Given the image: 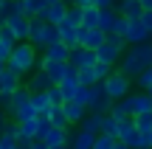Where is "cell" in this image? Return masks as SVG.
Here are the masks:
<instances>
[{
	"instance_id": "cell-1",
	"label": "cell",
	"mask_w": 152,
	"mask_h": 149,
	"mask_svg": "<svg viewBox=\"0 0 152 149\" xmlns=\"http://www.w3.org/2000/svg\"><path fill=\"white\" fill-rule=\"evenodd\" d=\"M152 68V42H141V45H130L124 51L118 62V71L124 73L127 79H138L144 71Z\"/></svg>"
},
{
	"instance_id": "cell-2",
	"label": "cell",
	"mask_w": 152,
	"mask_h": 149,
	"mask_svg": "<svg viewBox=\"0 0 152 149\" xmlns=\"http://www.w3.org/2000/svg\"><path fill=\"white\" fill-rule=\"evenodd\" d=\"M6 68L14 73H20V76H26V73H34L39 68V56H37V48H34L31 42H17L14 51H11L9 62H6Z\"/></svg>"
},
{
	"instance_id": "cell-3",
	"label": "cell",
	"mask_w": 152,
	"mask_h": 149,
	"mask_svg": "<svg viewBox=\"0 0 152 149\" xmlns=\"http://www.w3.org/2000/svg\"><path fill=\"white\" fill-rule=\"evenodd\" d=\"M28 42H31L34 48H42L45 51L48 45L59 42V28L48 25L42 17H34V20H28Z\"/></svg>"
},
{
	"instance_id": "cell-4",
	"label": "cell",
	"mask_w": 152,
	"mask_h": 149,
	"mask_svg": "<svg viewBox=\"0 0 152 149\" xmlns=\"http://www.w3.org/2000/svg\"><path fill=\"white\" fill-rule=\"evenodd\" d=\"M59 42L65 45V48H79V28H82V14H79V9L76 6H71L68 9V14H65V20L59 23Z\"/></svg>"
},
{
	"instance_id": "cell-5",
	"label": "cell",
	"mask_w": 152,
	"mask_h": 149,
	"mask_svg": "<svg viewBox=\"0 0 152 149\" xmlns=\"http://www.w3.org/2000/svg\"><path fill=\"white\" fill-rule=\"evenodd\" d=\"M102 87H104V93H107L113 101H121V99H127V96H130V90H132V79H127L121 71H110L107 79L102 82Z\"/></svg>"
},
{
	"instance_id": "cell-6",
	"label": "cell",
	"mask_w": 152,
	"mask_h": 149,
	"mask_svg": "<svg viewBox=\"0 0 152 149\" xmlns=\"http://www.w3.org/2000/svg\"><path fill=\"white\" fill-rule=\"evenodd\" d=\"M124 51H127L124 39L107 37V39H104V45L96 51V59L102 62V65H107V68H115V65L121 62V56H124Z\"/></svg>"
},
{
	"instance_id": "cell-7",
	"label": "cell",
	"mask_w": 152,
	"mask_h": 149,
	"mask_svg": "<svg viewBox=\"0 0 152 149\" xmlns=\"http://www.w3.org/2000/svg\"><path fill=\"white\" fill-rule=\"evenodd\" d=\"M121 104H124V110H127V116H130V118L152 113V99H149L147 93H130L127 99H121Z\"/></svg>"
},
{
	"instance_id": "cell-8",
	"label": "cell",
	"mask_w": 152,
	"mask_h": 149,
	"mask_svg": "<svg viewBox=\"0 0 152 149\" xmlns=\"http://www.w3.org/2000/svg\"><path fill=\"white\" fill-rule=\"evenodd\" d=\"M37 71H42L45 76L51 79V84H62L65 82L68 76H73V71H71V65H68V62H45V59H39V68Z\"/></svg>"
},
{
	"instance_id": "cell-9",
	"label": "cell",
	"mask_w": 152,
	"mask_h": 149,
	"mask_svg": "<svg viewBox=\"0 0 152 149\" xmlns=\"http://www.w3.org/2000/svg\"><path fill=\"white\" fill-rule=\"evenodd\" d=\"M110 107H113V99L104 93L102 84H93V87H90V104H87V113H96V116H110Z\"/></svg>"
},
{
	"instance_id": "cell-10",
	"label": "cell",
	"mask_w": 152,
	"mask_h": 149,
	"mask_svg": "<svg viewBox=\"0 0 152 149\" xmlns=\"http://www.w3.org/2000/svg\"><path fill=\"white\" fill-rule=\"evenodd\" d=\"M96 62H99V59H96V51H87V48H73L71 56H68V65H71L73 73L87 71V68H93Z\"/></svg>"
},
{
	"instance_id": "cell-11",
	"label": "cell",
	"mask_w": 152,
	"mask_h": 149,
	"mask_svg": "<svg viewBox=\"0 0 152 149\" xmlns=\"http://www.w3.org/2000/svg\"><path fill=\"white\" fill-rule=\"evenodd\" d=\"M110 71H113V68H107V65H102V62H96L93 68H87V71L76 73V79H79L82 87H93V84H102L104 79H107Z\"/></svg>"
},
{
	"instance_id": "cell-12",
	"label": "cell",
	"mask_w": 152,
	"mask_h": 149,
	"mask_svg": "<svg viewBox=\"0 0 152 149\" xmlns=\"http://www.w3.org/2000/svg\"><path fill=\"white\" fill-rule=\"evenodd\" d=\"M107 39V34L99 31V28H79V48H87V51H99Z\"/></svg>"
},
{
	"instance_id": "cell-13",
	"label": "cell",
	"mask_w": 152,
	"mask_h": 149,
	"mask_svg": "<svg viewBox=\"0 0 152 149\" xmlns=\"http://www.w3.org/2000/svg\"><path fill=\"white\" fill-rule=\"evenodd\" d=\"M141 42H149V31L141 23V17H135V20H130V25H127L124 45H141Z\"/></svg>"
},
{
	"instance_id": "cell-14",
	"label": "cell",
	"mask_w": 152,
	"mask_h": 149,
	"mask_svg": "<svg viewBox=\"0 0 152 149\" xmlns=\"http://www.w3.org/2000/svg\"><path fill=\"white\" fill-rule=\"evenodd\" d=\"M138 138H141V132L135 129V124H132V118H127V121H118V132H115V141L130 149L138 146Z\"/></svg>"
},
{
	"instance_id": "cell-15",
	"label": "cell",
	"mask_w": 152,
	"mask_h": 149,
	"mask_svg": "<svg viewBox=\"0 0 152 149\" xmlns=\"http://www.w3.org/2000/svg\"><path fill=\"white\" fill-rule=\"evenodd\" d=\"M6 28H9L11 34H14V39L17 42H28V20L23 14H14V17H9V20L3 23Z\"/></svg>"
},
{
	"instance_id": "cell-16",
	"label": "cell",
	"mask_w": 152,
	"mask_h": 149,
	"mask_svg": "<svg viewBox=\"0 0 152 149\" xmlns=\"http://www.w3.org/2000/svg\"><path fill=\"white\" fill-rule=\"evenodd\" d=\"M20 6V14L26 20H34V17H42L45 9H48V0H17Z\"/></svg>"
},
{
	"instance_id": "cell-17",
	"label": "cell",
	"mask_w": 152,
	"mask_h": 149,
	"mask_svg": "<svg viewBox=\"0 0 152 149\" xmlns=\"http://www.w3.org/2000/svg\"><path fill=\"white\" fill-rule=\"evenodd\" d=\"M23 87L34 96V93H45V90L54 87V84H51V79L45 76L42 71H34V73H28V79H26V84H23Z\"/></svg>"
},
{
	"instance_id": "cell-18",
	"label": "cell",
	"mask_w": 152,
	"mask_h": 149,
	"mask_svg": "<svg viewBox=\"0 0 152 149\" xmlns=\"http://www.w3.org/2000/svg\"><path fill=\"white\" fill-rule=\"evenodd\" d=\"M68 9H71V6H65V3H62V0H54V3H48V9H45L42 20L48 23V25H59V23L65 20Z\"/></svg>"
},
{
	"instance_id": "cell-19",
	"label": "cell",
	"mask_w": 152,
	"mask_h": 149,
	"mask_svg": "<svg viewBox=\"0 0 152 149\" xmlns=\"http://www.w3.org/2000/svg\"><path fill=\"white\" fill-rule=\"evenodd\" d=\"M115 14L124 17V20H135V17H141V6H138V0H115Z\"/></svg>"
},
{
	"instance_id": "cell-20",
	"label": "cell",
	"mask_w": 152,
	"mask_h": 149,
	"mask_svg": "<svg viewBox=\"0 0 152 149\" xmlns=\"http://www.w3.org/2000/svg\"><path fill=\"white\" fill-rule=\"evenodd\" d=\"M93 141H96V135L79 127L76 132H71V141H68V149H93Z\"/></svg>"
},
{
	"instance_id": "cell-21",
	"label": "cell",
	"mask_w": 152,
	"mask_h": 149,
	"mask_svg": "<svg viewBox=\"0 0 152 149\" xmlns=\"http://www.w3.org/2000/svg\"><path fill=\"white\" fill-rule=\"evenodd\" d=\"M62 116H65L68 127H71V124H82V121H85L87 110L82 104H76V101H65V104H62Z\"/></svg>"
},
{
	"instance_id": "cell-22",
	"label": "cell",
	"mask_w": 152,
	"mask_h": 149,
	"mask_svg": "<svg viewBox=\"0 0 152 149\" xmlns=\"http://www.w3.org/2000/svg\"><path fill=\"white\" fill-rule=\"evenodd\" d=\"M39 141H42L45 146H68V141H71V132H68V129H56V127H51Z\"/></svg>"
},
{
	"instance_id": "cell-23",
	"label": "cell",
	"mask_w": 152,
	"mask_h": 149,
	"mask_svg": "<svg viewBox=\"0 0 152 149\" xmlns=\"http://www.w3.org/2000/svg\"><path fill=\"white\" fill-rule=\"evenodd\" d=\"M20 87H23V76L6 68L3 76H0V93H14V90H20Z\"/></svg>"
},
{
	"instance_id": "cell-24",
	"label": "cell",
	"mask_w": 152,
	"mask_h": 149,
	"mask_svg": "<svg viewBox=\"0 0 152 149\" xmlns=\"http://www.w3.org/2000/svg\"><path fill=\"white\" fill-rule=\"evenodd\" d=\"M68 56H71V48H65L62 42H56V45H48V48H45L42 59L45 62H68Z\"/></svg>"
},
{
	"instance_id": "cell-25",
	"label": "cell",
	"mask_w": 152,
	"mask_h": 149,
	"mask_svg": "<svg viewBox=\"0 0 152 149\" xmlns=\"http://www.w3.org/2000/svg\"><path fill=\"white\" fill-rule=\"evenodd\" d=\"M56 87H59V93H62V104H65V101H73V96L79 93L82 84H79V79H76V73H73V76H68L62 84H56Z\"/></svg>"
},
{
	"instance_id": "cell-26",
	"label": "cell",
	"mask_w": 152,
	"mask_h": 149,
	"mask_svg": "<svg viewBox=\"0 0 152 149\" xmlns=\"http://www.w3.org/2000/svg\"><path fill=\"white\" fill-rule=\"evenodd\" d=\"M31 107H34V113H37V116H45L48 118V113H51V99H48V93H34L31 96Z\"/></svg>"
},
{
	"instance_id": "cell-27",
	"label": "cell",
	"mask_w": 152,
	"mask_h": 149,
	"mask_svg": "<svg viewBox=\"0 0 152 149\" xmlns=\"http://www.w3.org/2000/svg\"><path fill=\"white\" fill-rule=\"evenodd\" d=\"M79 127H82V129H87V132H93V135H102V127H104V116L87 113V116H85V121H82Z\"/></svg>"
},
{
	"instance_id": "cell-28",
	"label": "cell",
	"mask_w": 152,
	"mask_h": 149,
	"mask_svg": "<svg viewBox=\"0 0 152 149\" xmlns=\"http://www.w3.org/2000/svg\"><path fill=\"white\" fill-rule=\"evenodd\" d=\"M115 9H99V31H104V34H110L113 31V23H115Z\"/></svg>"
},
{
	"instance_id": "cell-29",
	"label": "cell",
	"mask_w": 152,
	"mask_h": 149,
	"mask_svg": "<svg viewBox=\"0 0 152 149\" xmlns=\"http://www.w3.org/2000/svg\"><path fill=\"white\" fill-rule=\"evenodd\" d=\"M79 9V6H76ZM79 14H82V25L85 28H96L99 25V9L96 6H85V9H79Z\"/></svg>"
},
{
	"instance_id": "cell-30",
	"label": "cell",
	"mask_w": 152,
	"mask_h": 149,
	"mask_svg": "<svg viewBox=\"0 0 152 149\" xmlns=\"http://www.w3.org/2000/svg\"><path fill=\"white\" fill-rule=\"evenodd\" d=\"M0 141H14V144H20V127H17V124H3V127H0Z\"/></svg>"
},
{
	"instance_id": "cell-31",
	"label": "cell",
	"mask_w": 152,
	"mask_h": 149,
	"mask_svg": "<svg viewBox=\"0 0 152 149\" xmlns=\"http://www.w3.org/2000/svg\"><path fill=\"white\" fill-rule=\"evenodd\" d=\"M48 124H51V127H56V129H68V121H65V116H62V107H51Z\"/></svg>"
},
{
	"instance_id": "cell-32",
	"label": "cell",
	"mask_w": 152,
	"mask_h": 149,
	"mask_svg": "<svg viewBox=\"0 0 152 149\" xmlns=\"http://www.w3.org/2000/svg\"><path fill=\"white\" fill-rule=\"evenodd\" d=\"M132 124H135V129L141 135H149L152 132V113H147V116H135V118H132Z\"/></svg>"
},
{
	"instance_id": "cell-33",
	"label": "cell",
	"mask_w": 152,
	"mask_h": 149,
	"mask_svg": "<svg viewBox=\"0 0 152 149\" xmlns=\"http://www.w3.org/2000/svg\"><path fill=\"white\" fill-rule=\"evenodd\" d=\"M14 14H20V6H17L14 0H3V6H0V23H6Z\"/></svg>"
},
{
	"instance_id": "cell-34",
	"label": "cell",
	"mask_w": 152,
	"mask_h": 149,
	"mask_svg": "<svg viewBox=\"0 0 152 149\" xmlns=\"http://www.w3.org/2000/svg\"><path fill=\"white\" fill-rule=\"evenodd\" d=\"M115 132H118V121L110 116H104V127H102V135H107V138H115Z\"/></svg>"
},
{
	"instance_id": "cell-35",
	"label": "cell",
	"mask_w": 152,
	"mask_h": 149,
	"mask_svg": "<svg viewBox=\"0 0 152 149\" xmlns=\"http://www.w3.org/2000/svg\"><path fill=\"white\" fill-rule=\"evenodd\" d=\"M118 141L115 138H107V135H96V141H93V149H113Z\"/></svg>"
},
{
	"instance_id": "cell-36",
	"label": "cell",
	"mask_w": 152,
	"mask_h": 149,
	"mask_svg": "<svg viewBox=\"0 0 152 149\" xmlns=\"http://www.w3.org/2000/svg\"><path fill=\"white\" fill-rule=\"evenodd\" d=\"M135 84H138V87H141V93H147V90L152 87V68H149V71H144L141 76L135 79Z\"/></svg>"
},
{
	"instance_id": "cell-37",
	"label": "cell",
	"mask_w": 152,
	"mask_h": 149,
	"mask_svg": "<svg viewBox=\"0 0 152 149\" xmlns=\"http://www.w3.org/2000/svg\"><path fill=\"white\" fill-rule=\"evenodd\" d=\"M73 101H76V104H82V107L87 110V104H90V87H79V93L73 96Z\"/></svg>"
},
{
	"instance_id": "cell-38",
	"label": "cell",
	"mask_w": 152,
	"mask_h": 149,
	"mask_svg": "<svg viewBox=\"0 0 152 149\" xmlns=\"http://www.w3.org/2000/svg\"><path fill=\"white\" fill-rule=\"evenodd\" d=\"M45 93H48V99H51V104H54V107H62V93H59V87H48Z\"/></svg>"
},
{
	"instance_id": "cell-39",
	"label": "cell",
	"mask_w": 152,
	"mask_h": 149,
	"mask_svg": "<svg viewBox=\"0 0 152 149\" xmlns=\"http://www.w3.org/2000/svg\"><path fill=\"white\" fill-rule=\"evenodd\" d=\"M141 23L147 25V31H149V39H152V11H141Z\"/></svg>"
},
{
	"instance_id": "cell-40",
	"label": "cell",
	"mask_w": 152,
	"mask_h": 149,
	"mask_svg": "<svg viewBox=\"0 0 152 149\" xmlns=\"http://www.w3.org/2000/svg\"><path fill=\"white\" fill-rule=\"evenodd\" d=\"M93 6H96V9H113L115 0H93Z\"/></svg>"
},
{
	"instance_id": "cell-41",
	"label": "cell",
	"mask_w": 152,
	"mask_h": 149,
	"mask_svg": "<svg viewBox=\"0 0 152 149\" xmlns=\"http://www.w3.org/2000/svg\"><path fill=\"white\" fill-rule=\"evenodd\" d=\"M138 6H141L144 11H152V0H138Z\"/></svg>"
},
{
	"instance_id": "cell-42",
	"label": "cell",
	"mask_w": 152,
	"mask_h": 149,
	"mask_svg": "<svg viewBox=\"0 0 152 149\" xmlns=\"http://www.w3.org/2000/svg\"><path fill=\"white\" fill-rule=\"evenodd\" d=\"M28 149H48V146H45L42 141H31V144H28Z\"/></svg>"
},
{
	"instance_id": "cell-43",
	"label": "cell",
	"mask_w": 152,
	"mask_h": 149,
	"mask_svg": "<svg viewBox=\"0 0 152 149\" xmlns=\"http://www.w3.org/2000/svg\"><path fill=\"white\" fill-rule=\"evenodd\" d=\"M113 149H130V146H124V144H115V146H113Z\"/></svg>"
},
{
	"instance_id": "cell-44",
	"label": "cell",
	"mask_w": 152,
	"mask_h": 149,
	"mask_svg": "<svg viewBox=\"0 0 152 149\" xmlns=\"http://www.w3.org/2000/svg\"><path fill=\"white\" fill-rule=\"evenodd\" d=\"M48 149H68V146H48Z\"/></svg>"
},
{
	"instance_id": "cell-45",
	"label": "cell",
	"mask_w": 152,
	"mask_h": 149,
	"mask_svg": "<svg viewBox=\"0 0 152 149\" xmlns=\"http://www.w3.org/2000/svg\"><path fill=\"white\" fill-rule=\"evenodd\" d=\"M3 71H6V65H0V76H3Z\"/></svg>"
},
{
	"instance_id": "cell-46",
	"label": "cell",
	"mask_w": 152,
	"mask_h": 149,
	"mask_svg": "<svg viewBox=\"0 0 152 149\" xmlns=\"http://www.w3.org/2000/svg\"><path fill=\"white\" fill-rule=\"evenodd\" d=\"M147 96H149V99H152V87H149V90H147Z\"/></svg>"
},
{
	"instance_id": "cell-47",
	"label": "cell",
	"mask_w": 152,
	"mask_h": 149,
	"mask_svg": "<svg viewBox=\"0 0 152 149\" xmlns=\"http://www.w3.org/2000/svg\"><path fill=\"white\" fill-rule=\"evenodd\" d=\"M149 144H152V132H149Z\"/></svg>"
},
{
	"instance_id": "cell-48",
	"label": "cell",
	"mask_w": 152,
	"mask_h": 149,
	"mask_svg": "<svg viewBox=\"0 0 152 149\" xmlns=\"http://www.w3.org/2000/svg\"><path fill=\"white\" fill-rule=\"evenodd\" d=\"M0 6H3V0H0Z\"/></svg>"
},
{
	"instance_id": "cell-49",
	"label": "cell",
	"mask_w": 152,
	"mask_h": 149,
	"mask_svg": "<svg viewBox=\"0 0 152 149\" xmlns=\"http://www.w3.org/2000/svg\"><path fill=\"white\" fill-rule=\"evenodd\" d=\"M0 25H3V23H0Z\"/></svg>"
},
{
	"instance_id": "cell-50",
	"label": "cell",
	"mask_w": 152,
	"mask_h": 149,
	"mask_svg": "<svg viewBox=\"0 0 152 149\" xmlns=\"http://www.w3.org/2000/svg\"><path fill=\"white\" fill-rule=\"evenodd\" d=\"M149 42H152V39H149Z\"/></svg>"
},
{
	"instance_id": "cell-51",
	"label": "cell",
	"mask_w": 152,
	"mask_h": 149,
	"mask_svg": "<svg viewBox=\"0 0 152 149\" xmlns=\"http://www.w3.org/2000/svg\"><path fill=\"white\" fill-rule=\"evenodd\" d=\"M14 3H17V0H14Z\"/></svg>"
},
{
	"instance_id": "cell-52",
	"label": "cell",
	"mask_w": 152,
	"mask_h": 149,
	"mask_svg": "<svg viewBox=\"0 0 152 149\" xmlns=\"http://www.w3.org/2000/svg\"><path fill=\"white\" fill-rule=\"evenodd\" d=\"M0 149H3V146H0Z\"/></svg>"
}]
</instances>
